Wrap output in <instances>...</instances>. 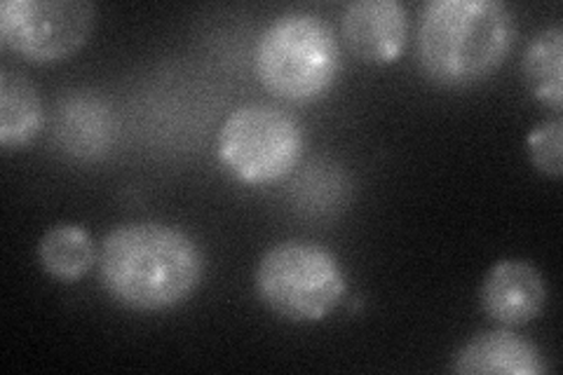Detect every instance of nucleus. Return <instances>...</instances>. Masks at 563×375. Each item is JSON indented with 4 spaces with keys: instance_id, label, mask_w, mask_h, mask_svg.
<instances>
[{
    "instance_id": "9d476101",
    "label": "nucleus",
    "mask_w": 563,
    "mask_h": 375,
    "mask_svg": "<svg viewBox=\"0 0 563 375\" xmlns=\"http://www.w3.org/2000/svg\"><path fill=\"white\" fill-rule=\"evenodd\" d=\"M55 141L68 155L97 159L113 141L111 111L90 92H74L57 109Z\"/></svg>"
},
{
    "instance_id": "1a4fd4ad",
    "label": "nucleus",
    "mask_w": 563,
    "mask_h": 375,
    "mask_svg": "<svg viewBox=\"0 0 563 375\" xmlns=\"http://www.w3.org/2000/svg\"><path fill=\"white\" fill-rule=\"evenodd\" d=\"M451 368L465 375H540L548 364L531 341L509 329H496L465 343Z\"/></svg>"
},
{
    "instance_id": "0eeeda50",
    "label": "nucleus",
    "mask_w": 563,
    "mask_h": 375,
    "mask_svg": "<svg viewBox=\"0 0 563 375\" xmlns=\"http://www.w3.org/2000/svg\"><path fill=\"white\" fill-rule=\"evenodd\" d=\"M341 31L352 55L368 64H390L407 47L409 10L399 0H355L343 12Z\"/></svg>"
},
{
    "instance_id": "39448f33",
    "label": "nucleus",
    "mask_w": 563,
    "mask_h": 375,
    "mask_svg": "<svg viewBox=\"0 0 563 375\" xmlns=\"http://www.w3.org/2000/svg\"><path fill=\"white\" fill-rule=\"evenodd\" d=\"M303 144V128L294 115L271 103H246L221 124L217 148L238 181L266 186L298 165Z\"/></svg>"
},
{
    "instance_id": "423d86ee",
    "label": "nucleus",
    "mask_w": 563,
    "mask_h": 375,
    "mask_svg": "<svg viewBox=\"0 0 563 375\" xmlns=\"http://www.w3.org/2000/svg\"><path fill=\"white\" fill-rule=\"evenodd\" d=\"M97 22L87 0H5L0 5V41L29 62H62L78 52Z\"/></svg>"
},
{
    "instance_id": "4468645a",
    "label": "nucleus",
    "mask_w": 563,
    "mask_h": 375,
    "mask_svg": "<svg viewBox=\"0 0 563 375\" xmlns=\"http://www.w3.org/2000/svg\"><path fill=\"white\" fill-rule=\"evenodd\" d=\"M561 136H563V120L561 115H554L552 120H542L540 124H536L526 139L533 165L544 176H552V178L561 176V169H563Z\"/></svg>"
},
{
    "instance_id": "ddd939ff",
    "label": "nucleus",
    "mask_w": 563,
    "mask_h": 375,
    "mask_svg": "<svg viewBox=\"0 0 563 375\" xmlns=\"http://www.w3.org/2000/svg\"><path fill=\"white\" fill-rule=\"evenodd\" d=\"M521 70L536 99L559 115L563 106V29L559 24L540 31L528 43Z\"/></svg>"
},
{
    "instance_id": "f257e3e1",
    "label": "nucleus",
    "mask_w": 563,
    "mask_h": 375,
    "mask_svg": "<svg viewBox=\"0 0 563 375\" xmlns=\"http://www.w3.org/2000/svg\"><path fill=\"white\" fill-rule=\"evenodd\" d=\"M99 279L118 306L163 312L181 306L200 287L205 261L186 232L139 221L113 228L99 246Z\"/></svg>"
},
{
    "instance_id": "f03ea898",
    "label": "nucleus",
    "mask_w": 563,
    "mask_h": 375,
    "mask_svg": "<svg viewBox=\"0 0 563 375\" xmlns=\"http://www.w3.org/2000/svg\"><path fill=\"white\" fill-rule=\"evenodd\" d=\"M517 41V16L500 0H432L418 22L422 74L444 87L486 80Z\"/></svg>"
},
{
    "instance_id": "7ed1b4c3",
    "label": "nucleus",
    "mask_w": 563,
    "mask_h": 375,
    "mask_svg": "<svg viewBox=\"0 0 563 375\" xmlns=\"http://www.w3.org/2000/svg\"><path fill=\"white\" fill-rule=\"evenodd\" d=\"M254 70L275 97L308 103L329 92L341 70L331 26L310 12H287L258 35Z\"/></svg>"
},
{
    "instance_id": "6e6552de",
    "label": "nucleus",
    "mask_w": 563,
    "mask_h": 375,
    "mask_svg": "<svg viewBox=\"0 0 563 375\" xmlns=\"http://www.w3.org/2000/svg\"><path fill=\"white\" fill-rule=\"evenodd\" d=\"M488 319L503 329L526 327L548 302V284L533 263L505 258L490 267L479 291Z\"/></svg>"
},
{
    "instance_id": "9b49d317",
    "label": "nucleus",
    "mask_w": 563,
    "mask_h": 375,
    "mask_svg": "<svg viewBox=\"0 0 563 375\" xmlns=\"http://www.w3.org/2000/svg\"><path fill=\"white\" fill-rule=\"evenodd\" d=\"M43 101L35 85L16 70L0 74V144L5 151L26 146L43 130Z\"/></svg>"
},
{
    "instance_id": "f8f14e48",
    "label": "nucleus",
    "mask_w": 563,
    "mask_h": 375,
    "mask_svg": "<svg viewBox=\"0 0 563 375\" xmlns=\"http://www.w3.org/2000/svg\"><path fill=\"white\" fill-rule=\"evenodd\" d=\"M43 271L59 282H78L92 271L99 252L90 232L74 223L52 225L38 244Z\"/></svg>"
},
{
    "instance_id": "20e7f679",
    "label": "nucleus",
    "mask_w": 563,
    "mask_h": 375,
    "mask_svg": "<svg viewBox=\"0 0 563 375\" xmlns=\"http://www.w3.org/2000/svg\"><path fill=\"white\" fill-rule=\"evenodd\" d=\"M256 294L263 306L289 321H320L339 308L347 291L341 263L320 244L282 242L256 265Z\"/></svg>"
}]
</instances>
